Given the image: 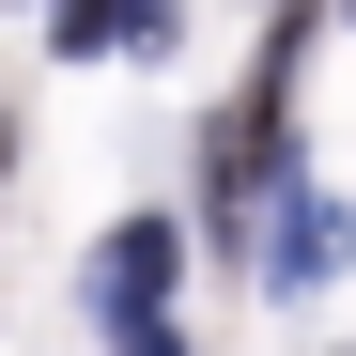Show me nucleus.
<instances>
[{
  "label": "nucleus",
  "mask_w": 356,
  "mask_h": 356,
  "mask_svg": "<svg viewBox=\"0 0 356 356\" xmlns=\"http://www.w3.org/2000/svg\"><path fill=\"white\" fill-rule=\"evenodd\" d=\"M264 264H279V279H325V264H341V202H325V186H294V217H279V248H264Z\"/></svg>",
  "instance_id": "nucleus-1"
}]
</instances>
